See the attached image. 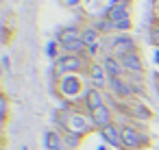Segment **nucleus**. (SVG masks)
Segmentation results:
<instances>
[{
	"mask_svg": "<svg viewBox=\"0 0 159 150\" xmlns=\"http://www.w3.org/2000/svg\"><path fill=\"white\" fill-rule=\"evenodd\" d=\"M46 148H48V150H70L68 143H66L63 133L57 130V128H52V130L46 133Z\"/></svg>",
	"mask_w": 159,
	"mask_h": 150,
	"instance_id": "4468645a",
	"label": "nucleus"
},
{
	"mask_svg": "<svg viewBox=\"0 0 159 150\" xmlns=\"http://www.w3.org/2000/svg\"><path fill=\"white\" fill-rule=\"evenodd\" d=\"M85 91H87V89H85V83H83V78H81L79 74H66V76L57 78V94H59L63 100L74 102V100L83 98Z\"/></svg>",
	"mask_w": 159,
	"mask_h": 150,
	"instance_id": "20e7f679",
	"label": "nucleus"
},
{
	"mask_svg": "<svg viewBox=\"0 0 159 150\" xmlns=\"http://www.w3.org/2000/svg\"><path fill=\"white\" fill-rule=\"evenodd\" d=\"M57 124L63 128V130H70V133H76L81 137H85L94 126L92 122V115H85V113H79V111H72V109H66L57 115Z\"/></svg>",
	"mask_w": 159,
	"mask_h": 150,
	"instance_id": "f03ea898",
	"label": "nucleus"
},
{
	"mask_svg": "<svg viewBox=\"0 0 159 150\" xmlns=\"http://www.w3.org/2000/svg\"><path fill=\"white\" fill-rule=\"evenodd\" d=\"M63 137H66V143H68V148H70V150L79 148V146H81V141H83V137H81V135L70 133V130H63Z\"/></svg>",
	"mask_w": 159,
	"mask_h": 150,
	"instance_id": "f3484780",
	"label": "nucleus"
},
{
	"mask_svg": "<svg viewBox=\"0 0 159 150\" xmlns=\"http://www.w3.org/2000/svg\"><path fill=\"white\" fill-rule=\"evenodd\" d=\"M105 98H107V96L102 94V89H98V87H89V89L85 91V96H83V104H85V109L92 113V111H96L98 107L107 104Z\"/></svg>",
	"mask_w": 159,
	"mask_h": 150,
	"instance_id": "9b49d317",
	"label": "nucleus"
},
{
	"mask_svg": "<svg viewBox=\"0 0 159 150\" xmlns=\"http://www.w3.org/2000/svg\"><path fill=\"white\" fill-rule=\"evenodd\" d=\"M148 143H150V139L142 128H137L135 124L122 126V150H142Z\"/></svg>",
	"mask_w": 159,
	"mask_h": 150,
	"instance_id": "423d86ee",
	"label": "nucleus"
},
{
	"mask_svg": "<svg viewBox=\"0 0 159 150\" xmlns=\"http://www.w3.org/2000/svg\"><path fill=\"white\" fill-rule=\"evenodd\" d=\"M100 63L105 65V72L109 74V78H124L126 70H124V65H122V61H120L118 57H113V55H105Z\"/></svg>",
	"mask_w": 159,
	"mask_h": 150,
	"instance_id": "9d476101",
	"label": "nucleus"
},
{
	"mask_svg": "<svg viewBox=\"0 0 159 150\" xmlns=\"http://www.w3.org/2000/svg\"><path fill=\"white\" fill-rule=\"evenodd\" d=\"M57 42H59V46H61V50H63L66 55H81V57L87 55V46H85V42H83L81 29H76V26L61 29Z\"/></svg>",
	"mask_w": 159,
	"mask_h": 150,
	"instance_id": "7ed1b4c3",
	"label": "nucleus"
},
{
	"mask_svg": "<svg viewBox=\"0 0 159 150\" xmlns=\"http://www.w3.org/2000/svg\"><path fill=\"white\" fill-rule=\"evenodd\" d=\"M100 150H105V148H100Z\"/></svg>",
	"mask_w": 159,
	"mask_h": 150,
	"instance_id": "412c9836",
	"label": "nucleus"
},
{
	"mask_svg": "<svg viewBox=\"0 0 159 150\" xmlns=\"http://www.w3.org/2000/svg\"><path fill=\"white\" fill-rule=\"evenodd\" d=\"M126 109H129V115L135 117V120L148 122V120L152 117V113L148 111V107H144V104H139V102H135V104H131V107H126Z\"/></svg>",
	"mask_w": 159,
	"mask_h": 150,
	"instance_id": "dca6fc26",
	"label": "nucleus"
},
{
	"mask_svg": "<svg viewBox=\"0 0 159 150\" xmlns=\"http://www.w3.org/2000/svg\"><path fill=\"white\" fill-rule=\"evenodd\" d=\"M89 68V57H81V55H61L57 61H55V72L57 76H66V74H81V72H87Z\"/></svg>",
	"mask_w": 159,
	"mask_h": 150,
	"instance_id": "39448f33",
	"label": "nucleus"
},
{
	"mask_svg": "<svg viewBox=\"0 0 159 150\" xmlns=\"http://www.w3.org/2000/svg\"><path fill=\"white\" fill-rule=\"evenodd\" d=\"M100 137L105 139V143H109L113 148H122V126H118L116 122L109 124V126H105L100 130Z\"/></svg>",
	"mask_w": 159,
	"mask_h": 150,
	"instance_id": "ddd939ff",
	"label": "nucleus"
},
{
	"mask_svg": "<svg viewBox=\"0 0 159 150\" xmlns=\"http://www.w3.org/2000/svg\"><path fill=\"white\" fill-rule=\"evenodd\" d=\"M155 61H157V63H159V50H157V52H155Z\"/></svg>",
	"mask_w": 159,
	"mask_h": 150,
	"instance_id": "aec40b11",
	"label": "nucleus"
},
{
	"mask_svg": "<svg viewBox=\"0 0 159 150\" xmlns=\"http://www.w3.org/2000/svg\"><path fill=\"white\" fill-rule=\"evenodd\" d=\"M109 50H111L113 57L122 59L124 55L135 52V50H137V44H135L133 35H129V33H120V35H113V37H111V42H109Z\"/></svg>",
	"mask_w": 159,
	"mask_h": 150,
	"instance_id": "0eeeda50",
	"label": "nucleus"
},
{
	"mask_svg": "<svg viewBox=\"0 0 159 150\" xmlns=\"http://www.w3.org/2000/svg\"><path fill=\"white\" fill-rule=\"evenodd\" d=\"M89 115H92V122H94V126H96L98 130H102L105 126L113 124V111H111L107 104L98 107V109H96V111H92Z\"/></svg>",
	"mask_w": 159,
	"mask_h": 150,
	"instance_id": "f8f14e48",
	"label": "nucleus"
},
{
	"mask_svg": "<svg viewBox=\"0 0 159 150\" xmlns=\"http://www.w3.org/2000/svg\"><path fill=\"white\" fill-rule=\"evenodd\" d=\"M120 61H122V65H124L126 74H133V76H142V74H144L142 55H139L137 50H135V52H129V55H124Z\"/></svg>",
	"mask_w": 159,
	"mask_h": 150,
	"instance_id": "1a4fd4ad",
	"label": "nucleus"
},
{
	"mask_svg": "<svg viewBox=\"0 0 159 150\" xmlns=\"http://www.w3.org/2000/svg\"><path fill=\"white\" fill-rule=\"evenodd\" d=\"M87 78H89V81H92V85H94V87H98V89L109 87V74L105 72V65H102V63H98V61H89Z\"/></svg>",
	"mask_w": 159,
	"mask_h": 150,
	"instance_id": "6e6552de",
	"label": "nucleus"
},
{
	"mask_svg": "<svg viewBox=\"0 0 159 150\" xmlns=\"http://www.w3.org/2000/svg\"><path fill=\"white\" fill-rule=\"evenodd\" d=\"M107 22L111 33H129L133 29L131 0H113V5L107 9Z\"/></svg>",
	"mask_w": 159,
	"mask_h": 150,
	"instance_id": "f257e3e1",
	"label": "nucleus"
},
{
	"mask_svg": "<svg viewBox=\"0 0 159 150\" xmlns=\"http://www.w3.org/2000/svg\"><path fill=\"white\" fill-rule=\"evenodd\" d=\"M61 5H63V7H79L81 0H61Z\"/></svg>",
	"mask_w": 159,
	"mask_h": 150,
	"instance_id": "6ab92c4d",
	"label": "nucleus"
},
{
	"mask_svg": "<svg viewBox=\"0 0 159 150\" xmlns=\"http://www.w3.org/2000/svg\"><path fill=\"white\" fill-rule=\"evenodd\" d=\"M59 48H61L59 42H50V44H48V57H50V59H59V57H61V55H59Z\"/></svg>",
	"mask_w": 159,
	"mask_h": 150,
	"instance_id": "a211bd4d",
	"label": "nucleus"
},
{
	"mask_svg": "<svg viewBox=\"0 0 159 150\" xmlns=\"http://www.w3.org/2000/svg\"><path fill=\"white\" fill-rule=\"evenodd\" d=\"M109 89H111L118 98H131V96H133L131 83L124 81V78H109Z\"/></svg>",
	"mask_w": 159,
	"mask_h": 150,
	"instance_id": "2eb2a0df",
	"label": "nucleus"
}]
</instances>
